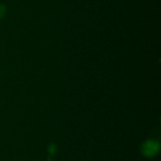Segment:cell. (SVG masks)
<instances>
[{
    "label": "cell",
    "mask_w": 161,
    "mask_h": 161,
    "mask_svg": "<svg viewBox=\"0 0 161 161\" xmlns=\"http://www.w3.org/2000/svg\"><path fill=\"white\" fill-rule=\"evenodd\" d=\"M158 151V145L154 142H147L143 147V152L146 156H153Z\"/></svg>",
    "instance_id": "1"
}]
</instances>
